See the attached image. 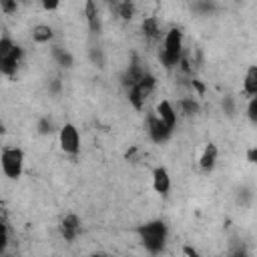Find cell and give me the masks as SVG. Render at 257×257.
Listing matches in <instances>:
<instances>
[{"mask_svg":"<svg viewBox=\"0 0 257 257\" xmlns=\"http://www.w3.org/2000/svg\"><path fill=\"white\" fill-rule=\"evenodd\" d=\"M141 233V239L145 243V247L151 251V253H159L165 245V235H167V229L161 221H153V223H147L139 229Z\"/></svg>","mask_w":257,"mask_h":257,"instance_id":"1","label":"cell"},{"mask_svg":"<svg viewBox=\"0 0 257 257\" xmlns=\"http://www.w3.org/2000/svg\"><path fill=\"white\" fill-rule=\"evenodd\" d=\"M181 48H183V36L179 28H171L165 36V46H163V60L165 66H175L181 60Z\"/></svg>","mask_w":257,"mask_h":257,"instance_id":"2","label":"cell"},{"mask_svg":"<svg viewBox=\"0 0 257 257\" xmlns=\"http://www.w3.org/2000/svg\"><path fill=\"white\" fill-rule=\"evenodd\" d=\"M22 161H24V155L20 149L16 147H8L2 151V171L6 177L10 179H16L20 177L22 173Z\"/></svg>","mask_w":257,"mask_h":257,"instance_id":"3","label":"cell"},{"mask_svg":"<svg viewBox=\"0 0 257 257\" xmlns=\"http://www.w3.org/2000/svg\"><path fill=\"white\" fill-rule=\"evenodd\" d=\"M153 88H155V78H153L151 74H145V76L128 90V100L133 102V106H135V108H143V104H145V100L149 98V94L153 92Z\"/></svg>","mask_w":257,"mask_h":257,"instance_id":"4","label":"cell"},{"mask_svg":"<svg viewBox=\"0 0 257 257\" xmlns=\"http://www.w3.org/2000/svg\"><path fill=\"white\" fill-rule=\"evenodd\" d=\"M60 147L64 153H76L80 149V137H78V131L72 126V124H64L60 128Z\"/></svg>","mask_w":257,"mask_h":257,"instance_id":"5","label":"cell"},{"mask_svg":"<svg viewBox=\"0 0 257 257\" xmlns=\"http://www.w3.org/2000/svg\"><path fill=\"white\" fill-rule=\"evenodd\" d=\"M149 131H151V137H153V141L155 143H163V141H167V137L171 135V126H167L157 114H153L151 118H149Z\"/></svg>","mask_w":257,"mask_h":257,"instance_id":"6","label":"cell"},{"mask_svg":"<svg viewBox=\"0 0 257 257\" xmlns=\"http://www.w3.org/2000/svg\"><path fill=\"white\" fill-rule=\"evenodd\" d=\"M78 229H80V221H78V217L72 215V213L66 215V217L62 219V223H60V233H62V237H64L66 241H72V239L76 237Z\"/></svg>","mask_w":257,"mask_h":257,"instance_id":"7","label":"cell"},{"mask_svg":"<svg viewBox=\"0 0 257 257\" xmlns=\"http://www.w3.org/2000/svg\"><path fill=\"white\" fill-rule=\"evenodd\" d=\"M157 116L167 124V126H175V122H177V112H175V108L171 106V102L169 100H161L159 104H157Z\"/></svg>","mask_w":257,"mask_h":257,"instance_id":"8","label":"cell"},{"mask_svg":"<svg viewBox=\"0 0 257 257\" xmlns=\"http://www.w3.org/2000/svg\"><path fill=\"white\" fill-rule=\"evenodd\" d=\"M153 187H155L157 193H167V191H169V187H171V179H169L167 169L157 167V169L153 171Z\"/></svg>","mask_w":257,"mask_h":257,"instance_id":"9","label":"cell"},{"mask_svg":"<svg viewBox=\"0 0 257 257\" xmlns=\"http://www.w3.org/2000/svg\"><path fill=\"white\" fill-rule=\"evenodd\" d=\"M215 161H217V147L209 143V145L205 147V151H203V155H201V159H199V165H201V169H205V171H209V169H213V165H215Z\"/></svg>","mask_w":257,"mask_h":257,"instance_id":"10","label":"cell"},{"mask_svg":"<svg viewBox=\"0 0 257 257\" xmlns=\"http://www.w3.org/2000/svg\"><path fill=\"white\" fill-rule=\"evenodd\" d=\"M245 92L257 96V66H251L245 74Z\"/></svg>","mask_w":257,"mask_h":257,"instance_id":"11","label":"cell"},{"mask_svg":"<svg viewBox=\"0 0 257 257\" xmlns=\"http://www.w3.org/2000/svg\"><path fill=\"white\" fill-rule=\"evenodd\" d=\"M32 38L36 42H48L52 38V28L48 24H38L32 28Z\"/></svg>","mask_w":257,"mask_h":257,"instance_id":"12","label":"cell"},{"mask_svg":"<svg viewBox=\"0 0 257 257\" xmlns=\"http://www.w3.org/2000/svg\"><path fill=\"white\" fill-rule=\"evenodd\" d=\"M143 30H145V34L147 36H151V38H155V36H159V22H157V18H145L143 20Z\"/></svg>","mask_w":257,"mask_h":257,"instance_id":"13","label":"cell"},{"mask_svg":"<svg viewBox=\"0 0 257 257\" xmlns=\"http://www.w3.org/2000/svg\"><path fill=\"white\" fill-rule=\"evenodd\" d=\"M86 18H88V24L92 30L98 28V10L94 6V2H86Z\"/></svg>","mask_w":257,"mask_h":257,"instance_id":"14","label":"cell"},{"mask_svg":"<svg viewBox=\"0 0 257 257\" xmlns=\"http://www.w3.org/2000/svg\"><path fill=\"white\" fill-rule=\"evenodd\" d=\"M14 46H16V44H12V40L4 36V38L0 40V60L6 58V56H10V52L14 50Z\"/></svg>","mask_w":257,"mask_h":257,"instance_id":"15","label":"cell"},{"mask_svg":"<svg viewBox=\"0 0 257 257\" xmlns=\"http://www.w3.org/2000/svg\"><path fill=\"white\" fill-rule=\"evenodd\" d=\"M118 10H120V16H122V18H131L133 12H135V6H133V2H122V4L118 6Z\"/></svg>","mask_w":257,"mask_h":257,"instance_id":"16","label":"cell"},{"mask_svg":"<svg viewBox=\"0 0 257 257\" xmlns=\"http://www.w3.org/2000/svg\"><path fill=\"white\" fill-rule=\"evenodd\" d=\"M247 114H249V118H251L253 122H257V96L251 98V102H249V106H247Z\"/></svg>","mask_w":257,"mask_h":257,"instance_id":"17","label":"cell"},{"mask_svg":"<svg viewBox=\"0 0 257 257\" xmlns=\"http://www.w3.org/2000/svg\"><path fill=\"white\" fill-rule=\"evenodd\" d=\"M181 108H183L185 114H193V112L197 110V104H195L193 100H183V102H181Z\"/></svg>","mask_w":257,"mask_h":257,"instance_id":"18","label":"cell"},{"mask_svg":"<svg viewBox=\"0 0 257 257\" xmlns=\"http://www.w3.org/2000/svg\"><path fill=\"white\" fill-rule=\"evenodd\" d=\"M0 6H2L4 12H14L16 10V2H10V0H2Z\"/></svg>","mask_w":257,"mask_h":257,"instance_id":"19","label":"cell"},{"mask_svg":"<svg viewBox=\"0 0 257 257\" xmlns=\"http://www.w3.org/2000/svg\"><path fill=\"white\" fill-rule=\"evenodd\" d=\"M247 161L249 163H257V149H249L247 151Z\"/></svg>","mask_w":257,"mask_h":257,"instance_id":"20","label":"cell"},{"mask_svg":"<svg viewBox=\"0 0 257 257\" xmlns=\"http://www.w3.org/2000/svg\"><path fill=\"white\" fill-rule=\"evenodd\" d=\"M42 8H44V10H56V8H58V2H54V0L48 2V0H46V2H42Z\"/></svg>","mask_w":257,"mask_h":257,"instance_id":"21","label":"cell"},{"mask_svg":"<svg viewBox=\"0 0 257 257\" xmlns=\"http://www.w3.org/2000/svg\"><path fill=\"white\" fill-rule=\"evenodd\" d=\"M40 133H50V122L46 118L40 122Z\"/></svg>","mask_w":257,"mask_h":257,"instance_id":"22","label":"cell"},{"mask_svg":"<svg viewBox=\"0 0 257 257\" xmlns=\"http://www.w3.org/2000/svg\"><path fill=\"white\" fill-rule=\"evenodd\" d=\"M185 253H187L189 257H199V255H197V251H195V249H191V247H185Z\"/></svg>","mask_w":257,"mask_h":257,"instance_id":"23","label":"cell"},{"mask_svg":"<svg viewBox=\"0 0 257 257\" xmlns=\"http://www.w3.org/2000/svg\"><path fill=\"white\" fill-rule=\"evenodd\" d=\"M231 257H247V253H245L243 249H237V251H235V253H233Z\"/></svg>","mask_w":257,"mask_h":257,"instance_id":"24","label":"cell"},{"mask_svg":"<svg viewBox=\"0 0 257 257\" xmlns=\"http://www.w3.org/2000/svg\"><path fill=\"white\" fill-rule=\"evenodd\" d=\"M90 257H100V255H90Z\"/></svg>","mask_w":257,"mask_h":257,"instance_id":"25","label":"cell"}]
</instances>
